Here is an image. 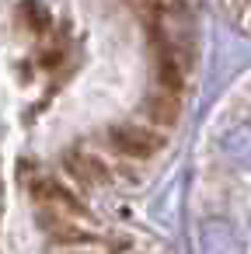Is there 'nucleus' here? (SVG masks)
<instances>
[{
  "label": "nucleus",
  "instance_id": "1",
  "mask_svg": "<svg viewBox=\"0 0 251 254\" xmlns=\"http://www.w3.org/2000/svg\"><path fill=\"white\" fill-rule=\"evenodd\" d=\"M108 143L115 153L133 157V160H150L164 150V136L143 122H115L108 129Z\"/></svg>",
  "mask_w": 251,
  "mask_h": 254
},
{
  "label": "nucleus",
  "instance_id": "2",
  "mask_svg": "<svg viewBox=\"0 0 251 254\" xmlns=\"http://www.w3.org/2000/svg\"><path fill=\"white\" fill-rule=\"evenodd\" d=\"M63 167L70 171V178H77L81 185H108V178H112V171H108V164L105 160H98L94 153H87V150H70L67 157H63Z\"/></svg>",
  "mask_w": 251,
  "mask_h": 254
},
{
  "label": "nucleus",
  "instance_id": "3",
  "mask_svg": "<svg viewBox=\"0 0 251 254\" xmlns=\"http://www.w3.org/2000/svg\"><path fill=\"white\" fill-rule=\"evenodd\" d=\"M143 112H147V119H150V122H157V126H174V122H178V115H181V94L157 87L154 94H147Z\"/></svg>",
  "mask_w": 251,
  "mask_h": 254
},
{
  "label": "nucleus",
  "instance_id": "4",
  "mask_svg": "<svg viewBox=\"0 0 251 254\" xmlns=\"http://www.w3.org/2000/svg\"><path fill=\"white\" fill-rule=\"evenodd\" d=\"M129 4H136L140 11H147V14H154L161 4H167V0H129Z\"/></svg>",
  "mask_w": 251,
  "mask_h": 254
}]
</instances>
